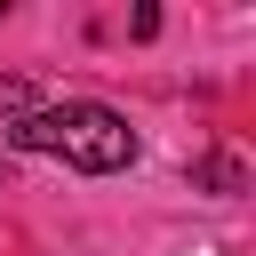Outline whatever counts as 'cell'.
<instances>
[{"label": "cell", "mask_w": 256, "mask_h": 256, "mask_svg": "<svg viewBox=\"0 0 256 256\" xmlns=\"http://www.w3.org/2000/svg\"><path fill=\"white\" fill-rule=\"evenodd\" d=\"M8 144L16 152H40V160H64L80 176H112V168L136 160V128L112 104H40V112L8 120Z\"/></svg>", "instance_id": "cell-1"}, {"label": "cell", "mask_w": 256, "mask_h": 256, "mask_svg": "<svg viewBox=\"0 0 256 256\" xmlns=\"http://www.w3.org/2000/svg\"><path fill=\"white\" fill-rule=\"evenodd\" d=\"M24 112H40V88H32V80H16V72H0V128H8V120H24Z\"/></svg>", "instance_id": "cell-2"}, {"label": "cell", "mask_w": 256, "mask_h": 256, "mask_svg": "<svg viewBox=\"0 0 256 256\" xmlns=\"http://www.w3.org/2000/svg\"><path fill=\"white\" fill-rule=\"evenodd\" d=\"M200 184H208V192H240V160H232V152L200 160Z\"/></svg>", "instance_id": "cell-3"}]
</instances>
